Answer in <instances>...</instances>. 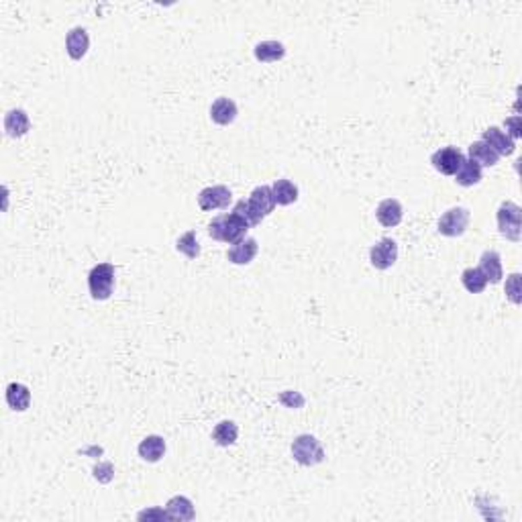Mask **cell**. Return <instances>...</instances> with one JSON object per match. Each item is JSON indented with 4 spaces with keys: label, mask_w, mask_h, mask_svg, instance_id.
<instances>
[{
    "label": "cell",
    "mask_w": 522,
    "mask_h": 522,
    "mask_svg": "<svg viewBox=\"0 0 522 522\" xmlns=\"http://www.w3.org/2000/svg\"><path fill=\"white\" fill-rule=\"evenodd\" d=\"M461 284L465 285V290L470 294H481L486 290V285H488V280H486V276H484V271L479 267H467L461 274Z\"/></svg>",
    "instance_id": "obj_25"
},
{
    "label": "cell",
    "mask_w": 522,
    "mask_h": 522,
    "mask_svg": "<svg viewBox=\"0 0 522 522\" xmlns=\"http://www.w3.org/2000/svg\"><path fill=\"white\" fill-rule=\"evenodd\" d=\"M239 437V427L233 423V421H223L218 423L213 430V439L216 445L220 447H231L237 443Z\"/></svg>",
    "instance_id": "obj_24"
},
{
    "label": "cell",
    "mask_w": 522,
    "mask_h": 522,
    "mask_svg": "<svg viewBox=\"0 0 522 522\" xmlns=\"http://www.w3.org/2000/svg\"><path fill=\"white\" fill-rule=\"evenodd\" d=\"M481 141H486L498 155H512L514 149H516V143L512 141L504 131H500L498 127H490L484 131V137Z\"/></svg>",
    "instance_id": "obj_13"
},
{
    "label": "cell",
    "mask_w": 522,
    "mask_h": 522,
    "mask_svg": "<svg viewBox=\"0 0 522 522\" xmlns=\"http://www.w3.org/2000/svg\"><path fill=\"white\" fill-rule=\"evenodd\" d=\"M271 192H274V198H276L278 206H288V204H292V202L298 200V188H296V184L290 182V180H285V178L276 180L274 186H271Z\"/></svg>",
    "instance_id": "obj_22"
},
{
    "label": "cell",
    "mask_w": 522,
    "mask_h": 522,
    "mask_svg": "<svg viewBox=\"0 0 522 522\" xmlns=\"http://www.w3.org/2000/svg\"><path fill=\"white\" fill-rule=\"evenodd\" d=\"M6 402H8V406L13 410H17V412L27 410L29 404H31V392H29V388L24 383H17V381L8 383L6 386Z\"/></svg>",
    "instance_id": "obj_18"
},
{
    "label": "cell",
    "mask_w": 522,
    "mask_h": 522,
    "mask_svg": "<svg viewBox=\"0 0 522 522\" xmlns=\"http://www.w3.org/2000/svg\"><path fill=\"white\" fill-rule=\"evenodd\" d=\"M465 155L459 147H441L439 151H435L430 155V164L437 171H441L443 176H455L459 171V167L463 164Z\"/></svg>",
    "instance_id": "obj_6"
},
{
    "label": "cell",
    "mask_w": 522,
    "mask_h": 522,
    "mask_svg": "<svg viewBox=\"0 0 522 522\" xmlns=\"http://www.w3.org/2000/svg\"><path fill=\"white\" fill-rule=\"evenodd\" d=\"M506 296L514 302L521 304V274H512L506 282Z\"/></svg>",
    "instance_id": "obj_28"
},
{
    "label": "cell",
    "mask_w": 522,
    "mask_h": 522,
    "mask_svg": "<svg viewBox=\"0 0 522 522\" xmlns=\"http://www.w3.org/2000/svg\"><path fill=\"white\" fill-rule=\"evenodd\" d=\"M88 288L94 300H108L115 290V265L98 263L88 274Z\"/></svg>",
    "instance_id": "obj_2"
},
{
    "label": "cell",
    "mask_w": 522,
    "mask_h": 522,
    "mask_svg": "<svg viewBox=\"0 0 522 522\" xmlns=\"http://www.w3.org/2000/svg\"><path fill=\"white\" fill-rule=\"evenodd\" d=\"M88 45H90V37L86 33V29L82 27H73L68 37H66V51L71 59H82L88 53Z\"/></svg>",
    "instance_id": "obj_12"
},
{
    "label": "cell",
    "mask_w": 522,
    "mask_h": 522,
    "mask_svg": "<svg viewBox=\"0 0 522 522\" xmlns=\"http://www.w3.org/2000/svg\"><path fill=\"white\" fill-rule=\"evenodd\" d=\"M251 227L237 216L235 213L229 214H220L216 216L213 223L209 225V235L214 239V241H223V243H229V245H235L241 239H245V233L249 231Z\"/></svg>",
    "instance_id": "obj_1"
},
{
    "label": "cell",
    "mask_w": 522,
    "mask_h": 522,
    "mask_svg": "<svg viewBox=\"0 0 522 522\" xmlns=\"http://www.w3.org/2000/svg\"><path fill=\"white\" fill-rule=\"evenodd\" d=\"M137 451H139V457H141L143 461L155 463V461H160L166 455V441L160 435H149V437H145L141 443H139Z\"/></svg>",
    "instance_id": "obj_15"
},
{
    "label": "cell",
    "mask_w": 522,
    "mask_h": 522,
    "mask_svg": "<svg viewBox=\"0 0 522 522\" xmlns=\"http://www.w3.org/2000/svg\"><path fill=\"white\" fill-rule=\"evenodd\" d=\"M292 455L300 465H306V467L318 465V463L325 461V451H323L318 439L312 437V435L296 437L294 443H292Z\"/></svg>",
    "instance_id": "obj_3"
},
{
    "label": "cell",
    "mask_w": 522,
    "mask_h": 522,
    "mask_svg": "<svg viewBox=\"0 0 522 522\" xmlns=\"http://www.w3.org/2000/svg\"><path fill=\"white\" fill-rule=\"evenodd\" d=\"M233 213L237 214V216H241V218H243L249 227H258L261 220H263L260 214L255 213V211L249 206V202H247V200H239L237 204H235V209H233Z\"/></svg>",
    "instance_id": "obj_27"
},
{
    "label": "cell",
    "mask_w": 522,
    "mask_h": 522,
    "mask_svg": "<svg viewBox=\"0 0 522 522\" xmlns=\"http://www.w3.org/2000/svg\"><path fill=\"white\" fill-rule=\"evenodd\" d=\"M504 125H506V129H508V133H506V135H508V137H510L512 141H514V139H519V137L522 135L521 117H519V115H514V117L506 119V122H504Z\"/></svg>",
    "instance_id": "obj_29"
},
{
    "label": "cell",
    "mask_w": 522,
    "mask_h": 522,
    "mask_svg": "<svg viewBox=\"0 0 522 522\" xmlns=\"http://www.w3.org/2000/svg\"><path fill=\"white\" fill-rule=\"evenodd\" d=\"M258 251H260V245H258L255 239H241L239 243H235L229 249L227 258H229L231 263H235V265H247V263H251V261L255 260Z\"/></svg>",
    "instance_id": "obj_10"
},
{
    "label": "cell",
    "mask_w": 522,
    "mask_h": 522,
    "mask_svg": "<svg viewBox=\"0 0 522 522\" xmlns=\"http://www.w3.org/2000/svg\"><path fill=\"white\" fill-rule=\"evenodd\" d=\"M470 218L472 214L467 209H461V206L449 209L439 218V233L445 237H461L470 227Z\"/></svg>",
    "instance_id": "obj_5"
},
{
    "label": "cell",
    "mask_w": 522,
    "mask_h": 522,
    "mask_svg": "<svg viewBox=\"0 0 522 522\" xmlns=\"http://www.w3.org/2000/svg\"><path fill=\"white\" fill-rule=\"evenodd\" d=\"M498 229L500 233L508 241L519 243L522 231V209L519 204L506 200L502 202L498 209Z\"/></svg>",
    "instance_id": "obj_4"
},
{
    "label": "cell",
    "mask_w": 522,
    "mask_h": 522,
    "mask_svg": "<svg viewBox=\"0 0 522 522\" xmlns=\"http://www.w3.org/2000/svg\"><path fill=\"white\" fill-rule=\"evenodd\" d=\"M285 55L284 43L280 41H261L255 45V59L261 64H274L280 62Z\"/></svg>",
    "instance_id": "obj_20"
},
{
    "label": "cell",
    "mask_w": 522,
    "mask_h": 522,
    "mask_svg": "<svg viewBox=\"0 0 522 522\" xmlns=\"http://www.w3.org/2000/svg\"><path fill=\"white\" fill-rule=\"evenodd\" d=\"M479 269L484 271L488 284H500L504 278V269H502V260L496 251H484L481 260H479Z\"/></svg>",
    "instance_id": "obj_16"
},
{
    "label": "cell",
    "mask_w": 522,
    "mask_h": 522,
    "mask_svg": "<svg viewBox=\"0 0 522 522\" xmlns=\"http://www.w3.org/2000/svg\"><path fill=\"white\" fill-rule=\"evenodd\" d=\"M249 206L260 214L261 218H265L267 214L274 213L276 209V198H274V192H271V186H258L255 190L251 192L249 196Z\"/></svg>",
    "instance_id": "obj_11"
},
{
    "label": "cell",
    "mask_w": 522,
    "mask_h": 522,
    "mask_svg": "<svg viewBox=\"0 0 522 522\" xmlns=\"http://www.w3.org/2000/svg\"><path fill=\"white\" fill-rule=\"evenodd\" d=\"M376 216H378L380 225L388 227V229L398 227V225L402 223V216H404L402 204H400L396 198H386V200H381L380 204H378V209H376Z\"/></svg>",
    "instance_id": "obj_9"
},
{
    "label": "cell",
    "mask_w": 522,
    "mask_h": 522,
    "mask_svg": "<svg viewBox=\"0 0 522 522\" xmlns=\"http://www.w3.org/2000/svg\"><path fill=\"white\" fill-rule=\"evenodd\" d=\"M237 104L231 100V98H216L213 102V106H211V119L216 125H223V127H227V125H231L233 120L237 119Z\"/></svg>",
    "instance_id": "obj_14"
},
{
    "label": "cell",
    "mask_w": 522,
    "mask_h": 522,
    "mask_svg": "<svg viewBox=\"0 0 522 522\" xmlns=\"http://www.w3.org/2000/svg\"><path fill=\"white\" fill-rule=\"evenodd\" d=\"M166 512L169 519H176V521H192L194 519V506L188 498L184 496H176L167 502Z\"/></svg>",
    "instance_id": "obj_23"
},
{
    "label": "cell",
    "mask_w": 522,
    "mask_h": 522,
    "mask_svg": "<svg viewBox=\"0 0 522 522\" xmlns=\"http://www.w3.org/2000/svg\"><path fill=\"white\" fill-rule=\"evenodd\" d=\"M481 176H484V174H481V166H479V164H475L474 160H463L459 171L455 174V182H457L459 186L470 188V186H475V184L481 182Z\"/></svg>",
    "instance_id": "obj_21"
},
{
    "label": "cell",
    "mask_w": 522,
    "mask_h": 522,
    "mask_svg": "<svg viewBox=\"0 0 522 522\" xmlns=\"http://www.w3.org/2000/svg\"><path fill=\"white\" fill-rule=\"evenodd\" d=\"M176 249H178L180 253H184L188 260H196V258L200 255V245H198V241H196V231H188V233H184L182 237L178 239Z\"/></svg>",
    "instance_id": "obj_26"
},
{
    "label": "cell",
    "mask_w": 522,
    "mask_h": 522,
    "mask_svg": "<svg viewBox=\"0 0 522 522\" xmlns=\"http://www.w3.org/2000/svg\"><path fill=\"white\" fill-rule=\"evenodd\" d=\"M233 198V192L227 186H211L198 194V206L202 211H216V209H227Z\"/></svg>",
    "instance_id": "obj_8"
},
{
    "label": "cell",
    "mask_w": 522,
    "mask_h": 522,
    "mask_svg": "<svg viewBox=\"0 0 522 522\" xmlns=\"http://www.w3.org/2000/svg\"><path fill=\"white\" fill-rule=\"evenodd\" d=\"M470 160L484 167H492L498 164L500 155L486 141H475L470 145Z\"/></svg>",
    "instance_id": "obj_19"
},
{
    "label": "cell",
    "mask_w": 522,
    "mask_h": 522,
    "mask_svg": "<svg viewBox=\"0 0 522 522\" xmlns=\"http://www.w3.org/2000/svg\"><path fill=\"white\" fill-rule=\"evenodd\" d=\"M369 261L376 269H390L398 261V243L394 239H380L369 249Z\"/></svg>",
    "instance_id": "obj_7"
},
{
    "label": "cell",
    "mask_w": 522,
    "mask_h": 522,
    "mask_svg": "<svg viewBox=\"0 0 522 522\" xmlns=\"http://www.w3.org/2000/svg\"><path fill=\"white\" fill-rule=\"evenodd\" d=\"M29 129H31V122H29V117H27L24 111L17 108V111L6 113V117H4V131H6L8 137L19 139V137H23V135L29 133Z\"/></svg>",
    "instance_id": "obj_17"
}]
</instances>
